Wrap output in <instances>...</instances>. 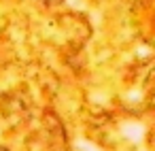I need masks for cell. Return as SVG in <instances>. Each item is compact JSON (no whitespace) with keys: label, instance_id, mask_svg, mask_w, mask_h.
<instances>
[{"label":"cell","instance_id":"obj_2","mask_svg":"<svg viewBox=\"0 0 155 151\" xmlns=\"http://www.w3.org/2000/svg\"><path fill=\"white\" fill-rule=\"evenodd\" d=\"M79 145H81V147H85L83 151H91V149H96V147H91V145H87V143H79Z\"/></svg>","mask_w":155,"mask_h":151},{"label":"cell","instance_id":"obj_1","mask_svg":"<svg viewBox=\"0 0 155 151\" xmlns=\"http://www.w3.org/2000/svg\"><path fill=\"white\" fill-rule=\"evenodd\" d=\"M121 130H123V134H125L130 140H140V138L144 136V128H142L140 123H125Z\"/></svg>","mask_w":155,"mask_h":151}]
</instances>
